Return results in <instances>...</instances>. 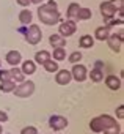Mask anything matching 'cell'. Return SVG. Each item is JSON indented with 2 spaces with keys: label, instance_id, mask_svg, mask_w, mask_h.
<instances>
[{
  "label": "cell",
  "instance_id": "6da1fadb",
  "mask_svg": "<svg viewBox=\"0 0 124 134\" xmlns=\"http://www.w3.org/2000/svg\"><path fill=\"white\" fill-rule=\"evenodd\" d=\"M38 18L46 25H55L57 22H60V13H58V10L49 7L47 3L46 5H39V8H38Z\"/></svg>",
  "mask_w": 124,
  "mask_h": 134
},
{
  "label": "cell",
  "instance_id": "7a4b0ae2",
  "mask_svg": "<svg viewBox=\"0 0 124 134\" xmlns=\"http://www.w3.org/2000/svg\"><path fill=\"white\" fill-rule=\"evenodd\" d=\"M113 125H116V120L113 117L104 114V115H99V117L93 118L91 123H90V128H91L93 132H102L104 129H107L108 126H113Z\"/></svg>",
  "mask_w": 124,
  "mask_h": 134
},
{
  "label": "cell",
  "instance_id": "3957f363",
  "mask_svg": "<svg viewBox=\"0 0 124 134\" xmlns=\"http://www.w3.org/2000/svg\"><path fill=\"white\" fill-rule=\"evenodd\" d=\"M33 92H35V84L32 81H24V82H21V85H17L13 90V93L17 98H28L33 95Z\"/></svg>",
  "mask_w": 124,
  "mask_h": 134
},
{
  "label": "cell",
  "instance_id": "277c9868",
  "mask_svg": "<svg viewBox=\"0 0 124 134\" xmlns=\"http://www.w3.org/2000/svg\"><path fill=\"white\" fill-rule=\"evenodd\" d=\"M42 38V33H41V29L38 25H30L28 30L25 32V40L28 44H38Z\"/></svg>",
  "mask_w": 124,
  "mask_h": 134
},
{
  "label": "cell",
  "instance_id": "5b68a950",
  "mask_svg": "<svg viewBox=\"0 0 124 134\" xmlns=\"http://www.w3.org/2000/svg\"><path fill=\"white\" fill-rule=\"evenodd\" d=\"M122 32H119L118 35L116 33H113V35H108V38L105 40L107 43H108V47L113 51V52H119L121 51V47H122Z\"/></svg>",
  "mask_w": 124,
  "mask_h": 134
},
{
  "label": "cell",
  "instance_id": "8992f818",
  "mask_svg": "<svg viewBox=\"0 0 124 134\" xmlns=\"http://www.w3.org/2000/svg\"><path fill=\"white\" fill-rule=\"evenodd\" d=\"M60 35L63 36V38H68V36H71V35H74L76 33V30H77V25H76V21H65L63 24L60 25Z\"/></svg>",
  "mask_w": 124,
  "mask_h": 134
},
{
  "label": "cell",
  "instance_id": "52a82bcc",
  "mask_svg": "<svg viewBox=\"0 0 124 134\" xmlns=\"http://www.w3.org/2000/svg\"><path fill=\"white\" fill-rule=\"evenodd\" d=\"M101 13H102V18L105 19V21H110L115 14H116V8L113 7V3H111V0H107V2H102L101 3Z\"/></svg>",
  "mask_w": 124,
  "mask_h": 134
},
{
  "label": "cell",
  "instance_id": "ba28073f",
  "mask_svg": "<svg viewBox=\"0 0 124 134\" xmlns=\"http://www.w3.org/2000/svg\"><path fill=\"white\" fill-rule=\"evenodd\" d=\"M71 76L72 79H76L77 82H83L86 77H88V73H86V68L83 65H74L72 66V71H71Z\"/></svg>",
  "mask_w": 124,
  "mask_h": 134
},
{
  "label": "cell",
  "instance_id": "9c48e42d",
  "mask_svg": "<svg viewBox=\"0 0 124 134\" xmlns=\"http://www.w3.org/2000/svg\"><path fill=\"white\" fill-rule=\"evenodd\" d=\"M49 125H50L52 129L61 131V129H65V128L68 126V120H66L65 117H61V115H53V117H50Z\"/></svg>",
  "mask_w": 124,
  "mask_h": 134
},
{
  "label": "cell",
  "instance_id": "30bf717a",
  "mask_svg": "<svg viewBox=\"0 0 124 134\" xmlns=\"http://www.w3.org/2000/svg\"><path fill=\"white\" fill-rule=\"evenodd\" d=\"M71 79H72L71 71H68V70H60V71H57L55 81H57L58 85H68L71 82Z\"/></svg>",
  "mask_w": 124,
  "mask_h": 134
},
{
  "label": "cell",
  "instance_id": "8fae6325",
  "mask_svg": "<svg viewBox=\"0 0 124 134\" xmlns=\"http://www.w3.org/2000/svg\"><path fill=\"white\" fill-rule=\"evenodd\" d=\"M22 62V55L19 51H10L7 54V63H10L11 66H17Z\"/></svg>",
  "mask_w": 124,
  "mask_h": 134
},
{
  "label": "cell",
  "instance_id": "7c38bea8",
  "mask_svg": "<svg viewBox=\"0 0 124 134\" xmlns=\"http://www.w3.org/2000/svg\"><path fill=\"white\" fill-rule=\"evenodd\" d=\"M105 85L110 88V90H119L121 88V79L116 77L115 74H108L105 77Z\"/></svg>",
  "mask_w": 124,
  "mask_h": 134
},
{
  "label": "cell",
  "instance_id": "4fadbf2b",
  "mask_svg": "<svg viewBox=\"0 0 124 134\" xmlns=\"http://www.w3.org/2000/svg\"><path fill=\"white\" fill-rule=\"evenodd\" d=\"M21 71L24 73V76L33 74V73L36 71V65H35V62H32V60H25V62H22V66H21Z\"/></svg>",
  "mask_w": 124,
  "mask_h": 134
},
{
  "label": "cell",
  "instance_id": "5bb4252c",
  "mask_svg": "<svg viewBox=\"0 0 124 134\" xmlns=\"http://www.w3.org/2000/svg\"><path fill=\"white\" fill-rule=\"evenodd\" d=\"M108 35H110V27H108V25H102V27L96 29L94 38H96V40L104 41V40H107V38H108Z\"/></svg>",
  "mask_w": 124,
  "mask_h": 134
},
{
  "label": "cell",
  "instance_id": "9a60e30c",
  "mask_svg": "<svg viewBox=\"0 0 124 134\" xmlns=\"http://www.w3.org/2000/svg\"><path fill=\"white\" fill-rule=\"evenodd\" d=\"M49 41L53 47H65V44H66V38H63L61 35H50Z\"/></svg>",
  "mask_w": 124,
  "mask_h": 134
},
{
  "label": "cell",
  "instance_id": "2e32d148",
  "mask_svg": "<svg viewBox=\"0 0 124 134\" xmlns=\"http://www.w3.org/2000/svg\"><path fill=\"white\" fill-rule=\"evenodd\" d=\"M10 74H11V81L13 82H24L25 81V76H24V73L17 68V66H16V68H13V70H10Z\"/></svg>",
  "mask_w": 124,
  "mask_h": 134
},
{
  "label": "cell",
  "instance_id": "e0dca14e",
  "mask_svg": "<svg viewBox=\"0 0 124 134\" xmlns=\"http://www.w3.org/2000/svg\"><path fill=\"white\" fill-rule=\"evenodd\" d=\"M93 44H94V38L91 35H83L79 40V46L83 49H90V47H93Z\"/></svg>",
  "mask_w": 124,
  "mask_h": 134
},
{
  "label": "cell",
  "instance_id": "ac0fdd59",
  "mask_svg": "<svg viewBox=\"0 0 124 134\" xmlns=\"http://www.w3.org/2000/svg\"><path fill=\"white\" fill-rule=\"evenodd\" d=\"M91 16H93V13H91L90 8H79L76 19H79V21H88V19H91Z\"/></svg>",
  "mask_w": 124,
  "mask_h": 134
},
{
  "label": "cell",
  "instance_id": "d6986e66",
  "mask_svg": "<svg viewBox=\"0 0 124 134\" xmlns=\"http://www.w3.org/2000/svg\"><path fill=\"white\" fill-rule=\"evenodd\" d=\"M50 58V54L47 51H39L35 54V63H39V65H44L47 60Z\"/></svg>",
  "mask_w": 124,
  "mask_h": 134
},
{
  "label": "cell",
  "instance_id": "ffe728a7",
  "mask_svg": "<svg viewBox=\"0 0 124 134\" xmlns=\"http://www.w3.org/2000/svg\"><path fill=\"white\" fill-rule=\"evenodd\" d=\"M32 19H33V14L30 13V10H22V11L19 13V21H21V24L27 25V24L32 22Z\"/></svg>",
  "mask_w": 124,
  "mask_h": 134
},
{
  "label": "cell",
  "instance_id": "44dd1931",
  "mask_svg": "<svg viewBox=\"0 0 124 134\" xmlns=\"http://www.w3.org/2000/svg\"><path fill=\"white\" fill-rule=\"evenodd\" d=\"M79 3H71L69 7H68V11H66V18L69 19V21H74L76 19V16H77V11H79Z\"/></svg>",
  "mask_w": 124,
  "mask_h": 134
},
{
  "label": "cell",
  "instance_id": "7402d4cb",
  "mask_svg": "<svg viewBox=\"0 0 124 134\" xmlns=\"http://www.w3.org/2000/svg\"><path fill=\"white\" fill-rule=\"evenodd\" d=\"M16 88V82L13 81H3L2 84H0V90H2L3 93H10Z\"/></svg>",
  "mask_w": 124,
  "mask_h": 134
},
{
  "label": "cell",
  "instance_id": "603a6c76",
  "mask_svg": "<svg viewBox=\"0 0 124 134\" xmlns=\"http://www.w3.org/2000/svg\"><path fill=\"white\" fill-rule=\"evenodd\" d=\"M53 58H55L57 62L65 60V58H66V51H65V47H55V51H53Z\"/></svg>",
  "mask_w": 124,
  "mask_h": 134
},
{
  "label": "cell",
  "instance_id": "cb8c5ba5",
  "mask_svg": "<svg viewBox=\"0 0 124 134\" xmlns=\"http://www.w3.org/2000/svg\"><path fill=\"white\" fill-rule=\"evenodd\" d=\"M90 77H91V81H93V82H101V81L104 79V73H102V70L94 68V70H91Z\"/></svg>",
  "mask_w": 124,
  "mask_h": 134
},
{
  "label": "cell",
  "instance_id": "d4e9b609",
  "mask_svg": "<svg viewBox=\"0 0 124 134\" xmlns=\"http://www.w3.org/2000/svg\"><path fill=\"white\" fill-rule=\"evenodd\" d=\"M44 68H46L47 73H57V71H58V63H55L53 60L49 58V60L44 63Z\"/></svg>",
  "mask_w": 124,
  "mask_h": 134
},
{
  "label": "cell",
  "instance_id": "484cf974",
  "mask_svg": "<svg viewBox=\"0 0 124 134\" xmlns=\"http://www.w3.org/2000/svg\"><path fill=\"white\" fill-rule=\"evenodd\" d=\"M121 132V126L116 123L113 126H108L107 129H104V134H119Z\"/></svg>",
  "mask_w": 124,
  "mask_h": 134
},
{
  "label": "cell",
  "instance_id": "4316f807",
  "mask_svg": "<svg viewBox=\"0 0 124 134\" xmlns=\"http://www.w3.org/2000/svg\"><path fill=\"white\" fill-rule=\"evenodd\" d=\"M80 60H82V52H79V51H76V52H72V54L69 55V62L74 63V65L79 63Z\"/></svg>",
  "mask_w": 124,
  "mask_h": 134
},
{
  "label": "cell",
  "instance_id": "83f0119b",
  "mask_svg": "<svg viewBox=\"0 0 124 134\" xmlns=\"http://www.w3.org/2000/svg\"><path fill=\"white\" fill-rule=\"evenodd\" d=\"M21 134H38V129H36L35 126H25V128L21 131Z\"/></svg>",
  "mask_w": 124,
  "mask_h": 134
},
{
  "label": "cell",
  "instance_id": "f1b7e54d",
  "mask_svg": "<svg viewBox=\"0 0 124 134\" xmlns=\"http://www.w3.org/2000/svg\"><path fill=\"white\" fill-rule=\"evenodd\" d=\"M0 81H11V74H10V71H2V70H0Z\"/></svg>",
  "mask_w": 124,
  "mask_h": 134
},
{
  "label": "cell",
  "instance_id": "f546056e",
  "mask_svg": "<svg viewBox=\"0 0 124 134\" xmlns=\"http://www.w3.org/2000/svg\"><path fill=\"white\" fill-rule=\"evenodd\" d=\"M116 115H118V118H124V106H119L118 109H116Z\"/></svg>",
  "mask_w": 124,
  "mask_h": 134
},
{
  "label": "cell",
  "instance_id": "4dcf8cb0",
  "mask_svg": "<svg viewBox=\"0 0 124 134\" xmlns=\"http://www.w3.org/2000/svg\"><path fill=\"white\" fill-rule=\"evenodd\" d=\"M111 3H113V7L116 8V10H119V8H122V0H111Z\"/></svg>",
  "mask_w": 124,
  "mask_h": 134
},
{
  "label": "cell",
  "instance_id": "1f68e13d",
  "mask_svg": "<svg viewBox=\"0 0 124 134\" xmlns=\"http://www.w3.org/2000/svg\"><path fill=\"white\" fill-rule=\"evenodd\" d=\"M7 120H8V115H7V112L0 110V123H5Z\"/></svg>",
  "mask_w": 124,
  "mask_h": 134
},
{
  "label": "cell",
  "instance_id": "d6a6232c",
  "mask_svg": "<svg viewBox=\"0 0 124 134\" xmlns=\"http://www.w3.org/2000/svg\"><path fill=\"white\" fill-rule=\"evenodd\" d=\"M16 2H17V3H19L21 7H28V5L32 3L30 0H16Z\"/></svg>",
  "mask_w": 124,
  "mask_h": 134
},
{
  "label": "cell",
  "instance_id": "836d02e7",
  "mask_svg": "<svg viewBox=\"0 0 124 134\" xmlns=\"http://www.w3.org/2000/svg\"><path fill=\"white\" fill-rule=\"evenodd\" d=\"M30 2H32V3H35V5H41L44 0H30Z\"/></svg>",
  "mask_w": 124,
  "mask_h": 134
},
{
  "label": "cell",
  "instance_id": "e575fe53",
  "mask_svg": "<svg viewBox=\"0 0 124 134\" xmlns=\"http://www.w3.org/2000/svg\"><path fill=\"white\" fill-rule=\"evenodd\" d=\"M47 5H49V7H52V8H57V2H53V0H50Z\"/></svg>",
  "mask_w": 124,
  "mask_h": 134
},
{
  "label": "cell",
  "instance_id": "d590c367",
  "mask_svg": "<svg viewBox=\"0 0 124 134\" xmlns=\"http://www.w3.org/2000/svg\"><path fill=\"white\" fill-rule=\"evenodd\" d=\"M102 65H104L102 62H96V68H97V70H101V68H102Z\"/></svg>",
  "mask_w": 124,
  "mask_h": 134
},
{
  "label": "cell",
  "instance_id": "8d00e7d4",
  "mask_svg": "<svg viewBox=\"0 0 124 134\" xmlns=\"http://www.w3.org/2000/svg\"><path fill=\"white\" fill-rule=\"evenodd\" d=\"M0 134H2V126H0Z\"/></svg>",
  "mask_w": 124,
  "mask_h": 134
},
{
  "label": "cell",
  "instance_id": "74e56055",
  "mask_svg": "<svg viewBox=\"0 0 124 134\" xmlns=\"http://www.w3.org/2000/svg\"><path fill=\"white\" fill-rule=\"evenodd\" d=\"M0 66H2V62H0Z\"/></svg>",
  "mask_w": 124,
  "mask_h": 134
},
{
  "label": "cell",
  "instance_id": "f35d334b",
  "mask_svg": "<svg viewBox=\"0 0 124 134\" xmlns=\"http://www.w3.org/2000/svg\"><path fill=\"white\" fill-rule=\"evenodd\" d=\"M119 134H122V132H119Z\"/></svg>",
  "mask_w": 124,
  "mask_h": 134
}]
</instances>
